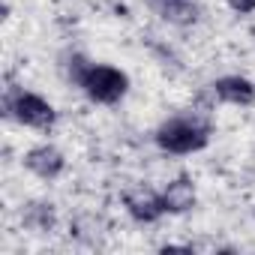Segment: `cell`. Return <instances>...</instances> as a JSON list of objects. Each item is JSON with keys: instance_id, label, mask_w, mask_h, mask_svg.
Returning a JSON list of instances; mask_svg holds the SVG:
<instances>
[{"instance_id": "6da1fadb", "label": "cell", "mask_w": 255, "mask_h": 255, "mask_svg": "<svg viewBox=\"0 0 255 255\" xmlns=\"http://www.w3.org/2000/svg\"><path fill=\"white\" fill-rule=\"evenodd\" d=\"M63 72L93 105H117L129 93V75L123 69H117L111 63H93L78 51L66 54Z\"/></svg>"}, {"instance_id": "7a4b0ae2", "label": "cell", "mask_w": 255, "mask_h": 255, "mask_svg": "<svg viewBox=\"0 0 255 255\" xmlns=\"http://www.w3.org/2000/svg\"><path fill=\"white\" fill-rule=\"evenodd\" d=\"M210 138H213V126L198 111H183V114L165 117L153 129V144L162 153H171V156L201 153L210 144Z\"/></svg>"}, {"instance_id": "3957f363", "label": "cell", "mask_w": 255, "mask_h": 255, "mask_svg": "<svg viewBox=\"0 0 255 255\" xmlns=\"http://www.w3.org/2000/svg\"><path fill=\"white\" fill-rule=\"evenodd\" d=\"M3 114L27 129H36V132H51L57 126V108L33 93V90H24V87H6L3 93Z\"/></svg>"}, {"instance_id": "277c9868", "label": "cell", "mask_w": 255, "mask_h": 255, "mask_svg": "<svg viewBox=\"0 0 255 255\" xmlns=\"http://www.w3.org/2000/svg\"><path fill=\"white\" fill-rule=\"evenodd\" d=\"M123 210L129 213V219L138 222V225H153L162 216H168L165 204H162V192H156L153 186H144V183L129 186L123 192Z\"/></svg>"}, {"instance_id": "5b68a950", "label": "cell", "mask_w": 255, "mask_h": 255, "mask_svg": "<svg viewBox=\"0 0 255 255\" xmlns=\"http://www.w3.org/2000/svg\"><path fill=\"white\" fill-rule=\"evenodd\" d=\"M21 165H24L33 177H39V180L51 183V180H57V177L66 171V153H63L57 144L42 141V144H33V147H27V150H24Z\"/></svg>"}, {"instance_id": "8992f818", "label": "cell", "mask_w": 255, "mask_h": 255, "mask_svg": "<svg viewBox=\"0 0 255 255\" xmlns=\"http://www.w3.org/2000/svg\"><path fill=\"white\" fill-rule=\"evenodd\" d=\"M162 204L168 216H183L198 204V186L189 174H177L162 186Z\"/></svg>"}, {"instance_id": "52a82bcc", "label": "cell", "mask_w": 255, "mask_h": 255, "mask_svg": "<svg viewBox=\"0 0 255 255\" xmlns=\"http://www.w3.org/2000/svg\"><path fill=\"white\" fill-rule=\"evenodd\" d=\"M210 90L222 105H234V108L255 105V81H249L246 75H222L210 84Z\"/></svg>"}, {"instance_id": "ba28073f", "label": "cell", "mask_w": 255, "mask_h": 255, "mask_svg": "<svg viewBox=\"0 0 255 255\" xmlns=\"http://www.w3.org/2000/svg\"><path fill=\"white\" fill-rule=\"evenodd\" d=\"M150 12L171 24V27H192L198 21V3L195 0H147Z\"/></svg>"}, {"instance_id": "9c48e42d", "label": "cell", "mask_w": 255, "mask_h": 255, "mask_svg": "<svg viewBox=\"0 0 255 255\" xmlns=\"http://www.w3.org/2000/svg\"><path fill=\"white\" fill-rule=\"evenodd\" d=\"M21 225L33 234H48L57 225V210L51 201H27L21 207Z\"/></svg>"}, {"instance_id": "30bf717a", "label": "cell", "mask_w": 255, "mask_h": 255, "mask_svg": "<svg viewBox=\"0 0 255 255\" xmlns=\"http://www.w3.org/2000/svg\"><path fill=\"white\" fill-rule=\"evenodd\" d=\"M225 6L237 15H252L255 12V0H225Z\"/></svg>"}, {"instance_id": "8fae6325", "label": "cell", "mask_w": 255, "mask_h": 255, "mask_svg": "<svg viewBox=\"0 0 255 255\" xmlns=\"http://www.w3.org/2000/svg\"><path fill=\"white\" fill-rule=\"evenodd\" d=\"M249 168H252V171H255V150H252V153H249Z\"/></svg>"}, {"instance_id": "7c38bea8", "label": "cell", "mask_w": 255, "mask_h": 255, "mask_svg": "<svg viewBox=\"0 0 255 255\" xmlns=\"http://www.w3.org/2000/svg\"><path fill=\"white\" fill-rule=\"evenodd\" d=\"M252 216H255V207H252Z\"/></svg>"}]
</instances>
